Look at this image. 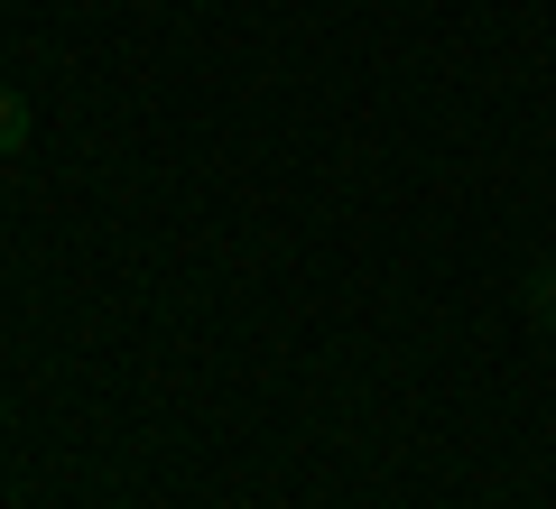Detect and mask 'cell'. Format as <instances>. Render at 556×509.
<instances>
[{"label":"cell","mask_w":556,"mask_h":509,"mask_svg":"<svg viewBox=\"0 0 556 509\" xmlns=\"http://www.w3.org/2000/svg\"><path fill=\"white\" fill-rule=\"evenodd\" d=\"M20 149H28V102L0 84V157H20Z\"/></svg>","instance_id":"cell-1"},{"label":"cell","mask_w":556,"mask_h":509,"mask_svg":"<svg viewBox=\"0 0 556 509\" xmlns=\"http://www.w3.org/2000/svg\"><path fill=\"white\" fill-rule=\"evenodd\" d=\"M529 315L556 333V259H547V269H529Z\"/></svg>","instance_id":"cell-2"}]
</instances>
